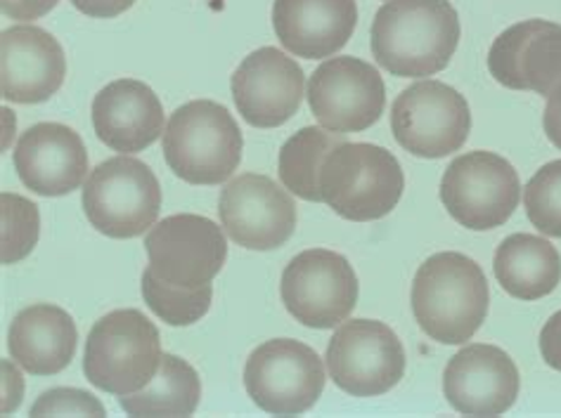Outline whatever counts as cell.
<instances>
[{"instance_id":"1","label":"cell","mask_w":561,"mask_h":418,"mask_svg":"<svg viewBox=\"0 0 561 418\" xmlns=\"http://www.w3.org/2000/svg\"><path fill=\"white\" fill-rule=\"evenodd\" d=\"M460 43V18L448 0H389L375 14L370 48L381 69L398 79L443 71Z\"/></svg>"},{"instance_id":"2","label":"cell","mask_w":561,"mask_h":418,"mask_svg":"<svg viewBox=\"0 0 561 418\" xmlns=\"http://www.w3.org/2000/svg\"><path fill=\"white\" fill-rule=\"evenodd\" d=\"M489 279L481 267L446 251L420 265L412 283V315L422 332L443 346H462L489 315Z\"/></svg>"},{"instance_id":"3","label":"cell","mask_w":561,"mask_h":418,"mask_svg":"<svg viewBox=\"0 0 561 418\" xmlns=\"http://www.w3.org/2000/svg\"><path fill=\"white\" fill-rule=\"evenodd\" d=\"M169 169L190 185H220L240 169L244 138L224 104L195 100L175 109L164 140Z\"/></svg>"},{"instance_id":"4","label":"cell","mask_w":561,"mask_h":418,"mask_svg":"<svg viewBox=\"0 0 561 418\" xmlns=\"http://www.w3.org/2000/svg\"><path fill=\"white\" fill-rule=\"evenodd\" d=\"M405 189L401 163L379 144L344 142L324 159L320 171L322 204L353 222L389 216Z\"/></svg>"},{"instance_id":"5","label":"cell","mask_w":561,"mask_h":418,"mask_svg":"<svg viewBox=\"0 0 561 418\" xmlns=\"http://www.w3.org/2000/svg\"><path fill=\"white\" fill-rule=\"evenodd\" d=\"M159 362V328L140 310H114L88 334L83 373L102 393L122 397L142 391Z\"/></svg>"},{"instance_id":"6","label":"cell","mask_w":561,"mask_h":418,"mask_svg":"<svg viewBox=\"0 0 561 418\" xmlns=\"http://www.w3.org/2000/svg\"><path fill=\"white\" fill-rule=\"evenodd\" d=\"M81 204L100 234L133 239L154 228L161 211V187L150 166L122 154L91 171Z\"/></svg>"},{"instance_id":"7","label":"cell","mask_w":561,"mask_h":418,"mask_svg":"<svg viewBox=\"0 0 561 418\" xmlns=\"http://www.w3.org/2000/svg\"><path fill=\"white\" fill-rule=\"evenodd\" d=\"M522 199V183L514 166L493 152L457 156L440 181V201L462 228L485 232L512 218Z\"/></svg>"},{"instance_id":"8","label":"cell","mask_w":561,"mask_h":418,"mask_svg":"<svg viewBox=\"0 0 561 418\" xmlns=\"http://www.w3.org/2000/svg\"><path fill=\"white\" fill-rule=\"evenodd\" d=\"M391 130L405 152L420 159H443L460 152L471 130L467 100L440 81H420L396 97Z\"/></svg>"},{"instance_id":"9","label":"cell","mask_w":561,"mask_h":418,"mask_svg":"<svg viewBox=\"0 0 561 418\" xmlns=\"http://www.w3.org/2000/svg\"><path fill=\"white\" fill-rule=\"evenodd\" d=\"M324 379L318 352L291 338L263 342L244 367L249 397L275 416H299L311 409L324 391Z\"/></svg>"},{"instance_id":"10","label":"cell","mask_w":561,"mask_h":418,"mask_svg":"<svg viewBox=\"0 0 561 418\" xmlns=\"http://www.w3.org/2000/svg\"><path fill=\"white\" fill-rule=\"evenodd\" d=\"M324 360L334 385L353 397L389 393L405 373L401 338L375 320H351L339 326Z\"/></svg>"},{"instance_id":"11","label":"cell","mask_w":561,"mask_h":418,"mask_svg":"<svg viewBox=\"0 0 561 418\" xmlns=\"http://www.w3.org/2000/svg\"><path fill=\"white\" fill-rule=\"evenodd\" d=\"M283 303L308 328H334L358 305L353 265L328 248H311L291 258L283 272Z\"/></svg>"},{"instance_id":"12","label":"cell","mask_w":561,"mask_h":418,"mask_svg":"<svg viewBox=\"0 0 561 418\" xmlns=\"http://www.w3.org/2000/svg\"><path fill=\"white\" fill-rule=\"evenodd\" d=\"M306 95L322 128L342 136L373 128L387 104L379 71L358 57H332L320 65Z\"/></svg>"},{"instance_id":"13","label":"cell","mask_w":561,"mask_h":418,"mask_svg":"<svg viewBox=\"0 0 561 418\" xmlns=\"http://www.w3.org/2000/svg\"><path fill=\"white\" fill-rule=\"evenodd\" d=\"M145 248L154 275L185 289L211 283L228 258L224 230L214 220L195 213L157 222L145 236Z\"/></svg>"},{"instance_id":"14","label":"cell","mask_w":561,"mask_h":418,"mask_svg":"<svg viewBox=\"0 0 561 418\" xmlns=\"http://www.w3.org/2000/svg\"><path fill=\"white\" fill-rule=\"evenodd\" d=\"M218 216L232 242L249 251L285 246L297 230V206L289 189L259 173H244L226 185Z\"/></svg>"},{"instance_id":"15","label":"cell","mask_w":561,"mask_h":418,"mask_svg":"<svg viewBox=\"0 0 561 418\" xmlns=\"http://www.w3.org/2000/svg\"><path fill=\"white\" fill-rule=\"evenodd\" d=\"M306 77L297 59L259 48L234 69L230 91L244 121L254 128L285 126L299 112Z\"/></svg>"},{"instance_id":"16","label":"cell","mask_w":561,"mask_h":418,"mask_svg":"<svg viewBox=\"0 0 561 418\" xmlns=\"http://www.w3.org/2000/svg\"><path fill=\"white\" fill-rule=\"evenodd\" d=\"M519 369L495 346L474 342L457 352L443 371V395L465 416H500L519 397Z\"/></svg>"},{"instance_id":"17","label":"cell","mask_w":561,"mask_h":418,"mask_svg":"<svg viewBox=\"0 0 561 418\" xmlns=\"http://www.w3.org/2000/svg\"><path fill=\"white\" fill-rule=\"evenodd\" d=\"M489 71L510 91L550 97L561 85V26L545 20L510 26L493 43Z\"/></svg>"},{"instance_id":"18","label":"cell","mask_w":561,"mask_h":418,"mask_svg":"<svg viewBox=\"0 0 561 418\" xmlns=\"http://www.w3.org/2000/svg\"><path fill=\"white\" fill-rule=\"evenodd\" d=\"M67 57L46 28L10 26L0 36V95L5 102L38 104L60 91Z\"/></svg>"},{"instance_id":"19","label":"cell","mask_w":561,"mask_h":418,"mask_svg":"<svg viewBox=\"0 0 561 418\" xmlns=\"http://www.w3.org/2000/svg\"><path fill=\"white\" fill-rule=\"evenodd\" d=\"M14 169L22 185L41 197H65L88 177V152L69 126L36 124L14 149Z\"/></svg>"},{"instance_id":"20","label":"cell","mask_w":561,"mask_h":418,"mask_svg":"<svg viewBox=\"0 0 561 418\" xmlns=\"http://www.w3.org/2000/svg\"><path fill=\"white\" fill-rule=\"evenodd\" d=\"M93 128L114 152L136 154L152 147L164 132V107L147 83L119 79L93 100Z\"/></svg>"},{"instance_id":"21","label":"cell","mask_w":561,"mask_h":418,"mask_svg":"<svg viewBox=\"0 0 561 418\" xmlns=\"http://www.w3.org/2000/svg\"><path fill=\"white\" fill-rule=\"evenodd\" d=\"M358 24L356 0H275L273 28L291 55L324 59L342 50Z\"/></svg>"},{"instance_id":"22","label":"cell","mask_w":561,"mask_h":418,"mask_svg":"<svg viewBox=\"0 0 561 418\" xmlns=\"http://www.w3.org/2000/svg\"><path fill=\"white\" fill-rule=\"evenodd\" d=\"M79 332L69 312L38 303L14 317L8 336L12 360L34 376H55L65 371L77 352Z\"/></svg>"},{"instance_id":"23","label":"cell","mask_w":561,"mask_h":418,"mask_svg":"<svg viewBox=\"0 0 561 418\" xmlns=\"http://www.w3.org/2000/svg\"><path fill=\"white\" fill-rule=\"evenodd\" d=\"M493 272L512 298L538 301L559 287L561 258L548 239L512 234L495 251Z\"/></svg>"},{"instance_id":"24","label":"cell","mask_w":561,"mask_h":418,"mask_svg":"<svg viewBox=\"0 0 561 418\" xmlns=\"http://www.w3.org/2000/svg\"><path fill=\"white\" fill-rule=\"evenodd\" d=\"M202 383L197 371L175 355H161L159 371L142 391L122 395L128 416H192L199 407Z\"/></svg>"},{"instance_id":"25","label":"cell","mask_w":561,"mask_h":418,"mask_svg":"<svg viewBox=\"0 0 561 418\" xmlns=\"http://www.w3.org/2000/svg\"><path fill=\"white\" fill-rule=\"evenodd\" d=\"M346 138L342 132H332L328 128L308 126L297 136H291L283 149H279V181L285 189L297 194L304 201H322L320 194V171L322 163L336 147H342Z\"/></svg>"},{"instance_id":"26","label":"cell","mask_w":561,"mask_h":418,"mask_svg":"<svg viewBox=\"0 0 561 418\" xmlns=\"http://www.w3.org/2000/svg\"><path fill=\"white\" fill-rule=\"evenodd\" d=\"M142 298L147 307L169 326H190L209 312L214 287L211 283H204L197 289L173 287V283L157 277L152 267H147L142 272Z\"/></svg>"},{"instance_id":"27","label":"cell","mask_w":561,"mask_h":418,"mask_svg":"<svg viewBox=\"0 0 561 418\" xmlns=\"http://www.w3.org/2000/svg\"><path fill=\"white\" fill-rule=\"evenodd\" d=\"M0 260L3 265H14L24 260L38 244L41 234V213L34 201H28L20 194L3 191L0 194Z\"/></svg>"},{"instance_id":"28","label":"cell","mask_w":561,"mask_h":418,"mask_svg":"<svg viewBox=\"0 0 561 418\" xmlns=\"http://www.w3.org/2000/svg\"><path fill=\"white\" fill-rule=\"evenodd\" d=\"M524 206L538 232L561 239V159L530 177L524 189Z\"/></svg>"},{"instance_id":"29","label":"cell","mask_w":561,"mask_h":418,"mask_svg":"<svg viewBox=\"0 0 561 418\" xmlns=\"http://www.w3.org/2000/svg\"><path fill=\"white\" fill-rule=\"evenodd\" d=\"M32 416H105V407L91 393L77 387H55L36 399Z\"/></svg>"},{"instance_id":"30","label":"cell","mask_w":561,"mask_h":418,"mask_svg":"<svg viewBox=\"0 0 561 418\" xmlns=\"http://www.w3.org/2000/svg\"><path fill=\"white\" fill-rule=\"evenodd\" d=\"M60 0H0V10L5 18L20 22H34L48 14Z\"/></svg>"},{"instance_id":"31","label":"cell","mask_w":561,"mask_h":418,"mask_svg":"<svg viewBox=\"0 0 561 418\" xmlns=\"http://www.w3.org/2000/svg\"><path fill=\"white\" fill-rule=\"evenodd\" d=\"M540 352L542 360L552 369L561 371V310L548 320L540 332Z\"/></svg>"},{"instance_id":"32","label":"cell","mask_w":561,"mask_h":418,"mask_svg":"<svg viewBox=\"0 0 561 418\" xmlns=\"http://www.w3.org/2000/svg\"><path fill=\"white\" fill-rule=\"evenodd\" d=\"M136 0H71V5L93 20H114L133 8Z\"/></svg>"},{"instance_id":"33","label":"cell","mask_w":561,"mask_h":418,"mask_svg":"<svg viewBox=\"0 0 561 418\" xmlns=\"http://www.w3.org/2000/svg\"><path fill=\"white\" fill-rule=\"evenodd\" d=\"M542 126H545V132H548L550 142L557 149H561V85L548 97V107H545V114H542Z\"/></svg>"}]
</instances>
